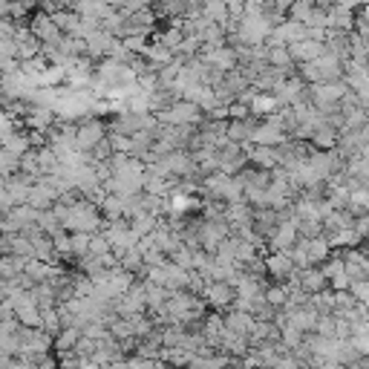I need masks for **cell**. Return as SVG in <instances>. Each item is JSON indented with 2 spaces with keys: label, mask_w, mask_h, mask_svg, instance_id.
<instances>
[{
  "label": "cell",
  "mask_w": 369,
  "mask_h": 369,
  "mask_svg": "<svg viewBox=\"0 0 369 369\" xmlns=\"http://www.w3.org/2000/svg\"><path fill=\"white\" fill-rule=\"evenodd\" d=\"M237 297V288L231 286L228 280H211L205 286V300L213 306V309H228Z\"/></svg>",
  "instance_id": "cell-1"
},
{
  "label": "cell",
  "mask_w": 369,
  "mask_h": 369,
  "mask_svg": "<svg viewBox=\"0 0 369 369\" xmlns=\"http://www.w3.org/2000/svg\"><path fill=\"white\" fill-rule=\"evenodd\" d=\"M265 274L274 277L277 283H286L291 274H295V263H291L288 251H274V254L265 257Z\"/></svg>",
  "instance_id": "cell-2"
},
{
  "label": "cell",
  "mask_w": 369,
  "mask_h": 369,
  "mask_svg": "<svg viewBox=\"0 0 369 369\" xmlns=\"http://www.w3.org/2000/svg\"><path fill=\"white\" fill-rule=\"evenodd\" d=\"M312 145H315L318 150H332V147L338 145V130L329 127V124L323 122L320 127L312 130Z\"/></svg>",
  "instance_id": "cell-3"
},
{
  "label": "cell",
  "mask_w": 369,
  "mask_h": 369,
  "mask_svg": "<svg viewBox=\"0 0 369 369\" xmlns=\"http://www.w3.org/2000/svg\"><path fill=\"white\" fill-rule=\"evenodd\" d=\"M349 291H352L358 300H366L369 297V280L366 277L363 280H352V283H349Z\"/></svg>",
  "instance_id": "cell-4"
}]
</instances>
